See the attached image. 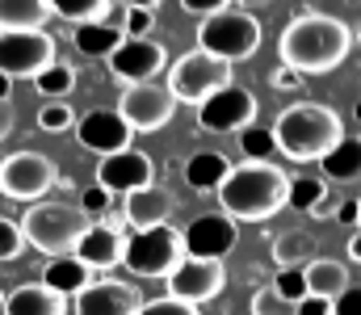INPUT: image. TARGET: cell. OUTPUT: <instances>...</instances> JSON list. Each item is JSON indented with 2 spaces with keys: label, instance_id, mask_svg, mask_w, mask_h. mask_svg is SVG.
I'll return each instance as SVG.
<instances>
[{
  "label": "cell",
  "instance_id": "cell-32",
  "mask_svg": "<svg viewBox=\"0 0 361 315\" xmlns=\"http://www.w3.org/2000/svg\"><path fill=\"white\" fill-rule=\"evenodd\" d=\"M72 126H76V113H72V105H63V101L38 105V130H47V135H59V130H72Z\"/></svg>",
  "mask_w": 361,
  "mask_h": 315
},
{
  "label": "cell",
  "instance_id": "cell-35",
  "mask_svg": "<svg viewBox=\"0 0 361 315\" xmlns=\"http://www.w3.org/2000/svg\"><path fill=\"white\" fill-rule=\"evenodd\" d=\"M152 8L147 4H130V8H122V34L126 38H147V30H152Z\"/></svg>",
  "mask_w": 361,
  "mask_h": 315
},
{
  "label": "cell",
  "instance_id": "cell-41",
  "mask_svg": "<svg viewBox=\"0 0 361 315\" xmlns=\"http://www.w3.org/2000/svg\"><path fill=\"white\" fill-rule=\"evenodd\" d=\"M269 85L277 89V93H298V89H302V76L290 72V68H277V72L269 76Z\"/></svg>",
  "mask_w": 361,
  "mask_h": 315
},
{
  "label": "cell",
  "instance_id": "cell-43",
  "mask_svg": "<svg viewBox=\"0 0 361 315\" xmlns=\"http://www.w3.org/2000/svg\"><path fill=\"white\" fill-rule=\"evenodd\" d=\"M332 218L357 231V202H353V198H349V202H336V214H332Z\"/></svg>",
  "mask_w": 361,
  "mask_h": 315
},
{
  "label": "cell",
  "instance_id": "cell-1",
  "mask_svg": "<svg viewBox=\"0 0 361 315\" xmlns=\"http://www.w3.org/2000/svg\"><path fill=\"white\" fill-rule=\"evenodd\" d=\"M349 47H353V30L341 17L307 8L286 21V30L277 38V59H281V68H290L298 76H324L349 59Z\"/></svg>",
  "mask_w": 361,
  "mask_h": 315
},
{
  "label": "cell",
  "instance_id": "cell-38",
  "mask_svg": "<svg viewBox=\"0 0 361 315\" xmlns=\"http://www.w3.org/2000/svg\"><path fill=\"white\" fill-rule=\"evenodd\" d=\"M180 8H185V17H197V21H206V17H214V13L231 8V0H180Z\"/></svg>",
  "mask_w": 361,
  "mask_h": 315
},
{
  "label": "cell",
  "instance_id": "cell-23",
  "mask_svg": "<svg viewBox=\"0 0 361 315\" xmlns=\"http://www.w3.org/2000/svg\"><path fill=\"white\" fill-rule=\"evenodd\" d=\"M51 17V0H0V34H34Z\"/></svg>",
  "mask_w": 361,
  "mask_h": 315
},
{
  "label": "cell",
  "instance_id": "cell-10",
  "mask_svg": "<svg viewBox=\"0 0 361 315\" xmlns=\"http://www.w3.org/2000/svg\"><path fill=\"white\" fill-rule=\"evenodd\" d=\"M55 59H59L55 34H47V30L0 34V76H8V80H38Z\"/></svg>",
  "mask_w": 361,
  "mask_h": 315
},
{
  "label": "cell",
  "instance_id": "cell-34",
  "mask_svg": "<svg viewBox=\"0 0 361 315\" xmlns=\"http://www.w3.org/2000/svg\"><path fill=\"white\" fill-rule=\"evenodd\" d=\"M248 315H294V307L281 303V295H277L273 286H261V290L252 295V303H248Z\"/></svg>",
  "mask_w": 361,
  "mask_h": 315
},
{
  "label": "cell",
  "instance_id": "cell-24",
  "mask_svg": "<svg viewBox=\"0 0 361 315\" xmlns=\"http://www.w3.org/2000/svg\"><path fill=\"white\" fill-rule=\"evenodd\" d=\"M319 173H324V181H336V185L361 181V135H345V139L319 160Z\"/></svg>",
  "mask_w": 361,
  "mask_h": 315
},
{
  "label": "cell",
  "instance_id": "cell-25",
  "mask_svg": "<svg viewBox=\"0 0 361 315\" xmlns=\"http://www.w3.org/2000/svg\"><path fill=\"white\" fill-rule=\"evenodd\" d=\"M227 173H231V160H227L223 152H210V147H206V152H193L189 164H185V181H189V190H197V194H214Z\"/></svg>",
  "mask_w": 361,
  "mask_h": 315
},
{
  "label": "cell",
  "instance_id": "cell-3",
  "mask_svg": "<svg viewBox=\"0 0 361 315\" xmlns=\"http://www.w3.org/2000/svg\"><path fill=\"white\" fill-rule=\"evenodd\" d=\"M341 139H345V122H341V113L332 105L324 101L286 105L277 113V122H273V143L294 164H319Z\"/></svg>",
  "mask_w": 361,
  "mask_h": 315
},
{
  "label": "cell",
  "instance_id": "cell-12",
  "mask_svg": "<svg viewBox=\"0 0 361 315\" xmlns=\"http://www.w3.org/2000/svg\"><path fill=\"white\" fill-rule=\"evenodd\" d=\"M118 113H122V122H126L135 135H152V130H160V126L173 122L177 101H173V93L164 89V80H152V85L122 89Z\"/></svg>",
  "mask_w": 361,
  "mask_h": 315
},
{
  "label": "cell",
  "instance_id": "cell-49",
  "mask_svg": "<svg viewBox=\"0 0 361 315\" xmlns=\"http://www.w3.org/2000/svg\"><path fill=\"white\" fill-rule=\"evenodd\" d=\"M357 231H361V202H357Z\"/></svg>",
  "mask_w": 361,
  "mask_h": 315
},
{
  "label": "cell",
  "instance_id": "cell-2",
  "mask_svg": "<svg viewBox=\"0 0 361 315\" xmlns=\"http://www.w3.org/2000/svg\"><path fill=\"white\" fill-rule=\"evenodd\" d=\"M219 206L231 223H265L290 202V173L269 160V164H231V173L223 177V185L214 190Z\"/></svg>",
  "mask_w": 361,
  "mask_h": 315
},
{
  "label": "cell",
  "instance_id": "cell-9",
  "mask_svg": "<svg viewBox=\"0 0 361 315\" xmlns=\"http://www.w3.org/2000/svg\"><path fill=\"white\" fill-rule=\"evenodd\" d=\"M105 68H109V80H114L118 89L152 85V80H160V72H169V51H164V42H156L152 34H147V38H126V42L105 59Z\"/></svg>",
  "mask_w": 361,
  "mask_h": 315
},
{
  "label": "cell",
  "instance_id": "cell-20",
  "mask_svg": "<svg viewBox=\"0 0 361 315\" xmlns=\"http://www.w3.org/2000/svg\"><path fill=\"white\" fill-rule=\"evenodd\" d=\"M92 282V269L76 257V252H68V257H51L47 265H42V286L47 290H55L59 299H76V295H85Z\"/></svg>",
  "mask_w": 361,
  "mask_h": 315
},
{
  "label": "cell",
  "instance_id": "cell-51",
  "mask_svg": "<svg viewBox=\"0 0 361 315\" xmlns=\"http://www.w3.org/2000/svg\"><path fill=\"white\" fill-rule=\"evenodd\" d=\"M0 307H4V295H0Z\"/></svg>",
  "mask_w": 361,
  "mask_h": 315
},
{
  "label": "cell",
  "instance_id": "cell-16",
  "mask_svg": "<svg viewBox=\"0 0 361 315\" xmlns=\"http://www.w3.org/2000/svg\"><path fill=\"white\" fill-rule=\"evenodd\" d=\"M76 143H80L85 152H97V156L105 160V156L130 152L135 130L122 122L118 109H92V113H85V118L76 122Z\"/></svg>",
  "mask_w": 361,
  "mask_h": 315
},
{
  "label": "cell",
  "instance_id": "cell-11",
  "mask_svg": "<svg viewBox=\"0 0 361 315\" xmlns=\"http://www.w3.org/2000/svg\"><path fill=\"white\" fill-rule=\"evenodd\" d=\"M257 113H261V101H257L252 89L227 85L223 93H214L210 101L197 105V126L206 135H240L257 122Z\"/></svg>",
  "mask_w": 361,
  "mask_h": 315
},
{
  "label": "cell",
  "instance_id": "cell-46",
  "mask_svg": "<svg viewBox=\"0 0 361 315\" xmlns=\"http://www.w3.org/2000/svg\"><path fill=\"white\" fill-rule=\"evenodd\" d=\"M307 214H311V218H328V214H336V206H332V198H324L319 206H311Z\"/></svg>",
  "mask_w": 361,
  "mask_h": 315
},
{
  "label": "cell",
  "instance_id": "cell-15",
  "mask_svg": "<svg viewBox=\"0 0 361 315\" xmlns=\"http://www.w3.org/2000/svg\"><path fill=\"white\" fill-rule=\"evenodd\" d=\"M152 156L130 147V152H118V156H105L97 160V185L109 194V198H126L143 185H152Z\"/></svg>",
  "mask_w": 361,
  "mask_h": 315
},
{
  "label": "cell",
  "instance_id": "cell-40",
  "mask_svg": "<svg viewBox=\"0 0 361 315\" xmlns=\"http://www.w3.org/2000/svg\"><path fill=\"white\" fill-rule=\"evenodd\" d=\"M332 315H361V282L357 286H349V290L332 303Z\"/></svg>",
  "mask_w": 361,
  "mask_h": 315
},
{
  "label": "cell",
  "instance_id": "cell-6",
  "mask_svg": "<svg viewBox=\"0 0 361 315\" xmlns=\"http://www.w3.org/2000/svg\"><path fill=\"white\" fill-rule=\"evenodd\" d=\"M169 80H164V89L173 93V101H185V105H202L210 101L214 93H223L227 85H235L231 80V63H223V59H214V55H206V51H189V55H180L177 63L164 72Z\"/></svg>",
  "mask_w": 361,
  "mask_h": 315
},
{
  "label": "cell",
  "instance_id": "cell-36",
  "mask_svg": "<svg viewBox=\"0 0 361 315\" xmlns=\"http://www.w3.org/2000/svg\"><path fill=\"white\" fill-rule=\"evenodd\" d=\"M25 248V235H21V223L13 218H0V261H17Z\"/></svg>",
  "mask_w": 361,
  "mask_h": 315
},
{
  "label": "cell",
  "instance_id": "cell-30",
  "mask_svg": "<svg viewBox=\"0 0 361 315\" xmlns=\"http://www.w3.org/2000/svg\"><path fill=\"white\" fill-rule=\"evenodd\" d=\"M240 152H244V160H252V164H269L273 152H277V143H273V130L265 126H248V130H240Z\"/></svg>",
  "mask_w": 361,
  "mask_h": 315
},
{
  "label": "cell",
  "instance_id": "cell-27",
  "mask_svg": "<svg viewBox=\"0 0 361 315\" xmlns=\"http://www.w3.org/2000/svg\"><path fill=\"white\" fill-rule=\"evenodd\" d=\"M315 261V240L307 231H286L273 240V265L277 269H307Z\"/></svg>",
  "mask_w": 361,
  "mask_h": 315
},
{
  "label": "cell",
  "instance_id": "cell-17",
  "mask_svg": "<svg viewBox=\"0 0 361 315\" xmlns=\"http://www.w3.org/2000/svg\"><path fill=\"white\" fill-rule=\"evenodd\" d=\"M143 295L135 282H118V278H97L85 295L72 299V315H139Z\"/></svg>",
  "mask_w": 361,
  "mask_h": 315
},
{
  "label": "cell",
  "instance_id": "cell-44",
  "mask_svg": "<svg viewBox=\"0 0 361 315\" xmlns=\"http://www.w3.org/2000/svg\"><path fill=\"white\" fill-rule=\"evenodd\" d=\"M13 126H17V113H13V105L8 101H0V143L13 135Z\"/></svg>",
  "mask_w": 361,
  "mask_h": 315
},
{
  "label": "cell",
  "instance_id": "cell-37",
  "mask_svg": "<svg viewBox=\"0 0 361 315\" xmlns=\"http://www.w3.org/2000/svg\"><path fill=\"white\" fill-rule=\"evenodd\" d=\"M139 315H202V311H197V307H189V303H180V299L160 295V299H143Z\"/></svg>",
  "mask_w": 361,
  "mask_h": 315
},
{
  "label": "cell",
  "instance_id": "cell-8",
  "mask_svg": "<svg viewBox=\"0 0 361 315\" xmlns=\"http://www.w3.org/2000/svg\"><path fill=\"white\" fill-rule=\"evenodd\" d=\"M55 181H59V168L42 152L21 147V152H8L0 160V194L13 202H47Z\"/></svg>",
  "mask_w": 361,
  "mask_h": 315
},
{
  "label": "cell",
  "instance_id": "cell-39",
  "mask_svg": "<svg viewBox=\"0 0 361 315\" xmlns=\"http://www.w3.org/2000/svg\"><path fill=\"white\" fill-rule=\"evenodd\" d=\"M80 210H85V214H105V210H109V194H105V190H101V185H92V190H85V198H80Z\"/></svg>",
  "mask_w": 361,
  "mask_h": 315
},
{
  "label": "cell",
  "instance_id": "cell-19",
  "mask_svg": "<svg viewBox=\"0 0 361 315\" xmlns=\"http://www.w3.org/2000/svg\"><path fill=\"white\" fill-rule=\"evenodd\" d=\"M126 235H130V231H122V227L92 223L89 235L76 244V257L89 265L92 273H97V269H118V265H122V257H126Z\"/></svg>",
  "mask_w": 361,
  "mask_h": 315
},
{
  "label": "cell",
  "instance_id": "cell-5",
  "mask_svg": "<svg viewBox=\"0 0 361 315\" xmlns=\"http://www.w3.org/2000/svg\"><path fill=\"white\" fill-rule=\"evenodd\" d=\"M261 17L248 13V8H223L206 21H197V51L223 59V63H240V59H252L261 51Z\"/></svg>",
  "mask_w": 361,
  "mask_h": 315
},
{
  "label": "cell",
  "instance_id": "cell-26",
  "mask_svg": "<svg viewBox=\"0 0 361 315\" xmlns=\"http://www.w3.org/2000/svg\"><path fill=\"white\" fill-rule=\"evenodd\" d=\"M72 42H76V51L89 55V59H109V55L126 42V34H122V25L101 21V25H80V30H72Z\"/></svg>",
  "mask_w": 361,
  "mask_h": 315
},
{
  "label": "cell",
  "instance_id": "cell-42",
  "mask_svg": "<svg viewBox=\"0 0 361 315\" xmlns=\"http://www.w3.org/2000/svg\"><path fill=\"white\" fill-rule=\"evenodd\" d=\"M294 315H332V303H324V299H302L298 307H294Z\"/></svg>",
  "mask_w": 361,
  "mask_h": 315
},
{
  "label": "cell",
  "instance_id": "cell-4",
  "mask_svg": "<svg viewBox=\"0 0 361 315\" xmlns=\"http://www.w3.org/2000/svg\"><path fill=\"white\" fill-rule=\"evenodd\" d=\"M89 227H92L89 214L80 206H68V202H34V206L21 214L25 244H34L47 261L76 252V244L89 235Z\"/></svg>",
  "mask_w": 361,
  "mask_h": 315
},
{
  "label": "cell",
  "instance_id": "cell-7",
  "mask_svg": "<svg viewBox=\"0 0 361 315\" xmlns=\"http://www.w3.org/2000/svg\"><path fill=\"white\" fill-rule=\"evenodd\" d=\"M185 261V240L177 227H152V231H130L126 235V257L122 265L135 278H164Z\"/></svg>",
  "mask_w": 361,
  "mask_h": 315
},
{
  "label": "cell",
  "instance_id": "cell-50",
  "mask_svg": "<svg viewBox=\"0 0 361 315\" xmlns=\"http://www.w3.org/2000/svg\"><path fill=\"white\" fill-rule=\"evenodd\" d=\"M357 118H361V101H357Z\"/></svg>",
  "mask_w": 361,
  "mask_h": 315
},
{
  "label": "cell",
  "instance_id": "cell-21",
  "mask_svg": "<svg viewBox=\"0 0 361 315\" xmlns=\"http://www.w3.org/2000/svg\"><path fill=\"white\" fill-rule=\"evenodd\" d=\"M302 278H307V295H311V299H324V303H336V299L353 286L345 261H332V257H315V261L302 269Z\"/></svg>",
  "mask_w": 361,
  "mask_h": 315
},
{
  "label": "cell",
  "instance_id": "cell-14",
  "mask_svg": "<svg viewBox=\"0 0 361 315\" xmlns=\"http://www.w3.org/2000/svg\"><path fill=\"white\" fill-rule=\"evenodd\" d=\"M227 286V269L223 261H193L185 257L177 269L169 273V299H180L189 307H202V303H214Z\"/></svg>",
  "mask_w": 361,
  "mask_h": 315
},
{
  "label": "cell",
  "instance_id": "cell-45",
  "mask_svg": "<svg viewBox=\"0 0 361 315\" xmlns=\"http://www.w3.org/2000/svg\"><path fill=\"white\" fill-rule=\"evenodd\" d=\"M345 248H349V261H357L361 265V231H353V235L345 240Z\"/></svg>",
  "mask_w": 361,
  "mask_h": 315
},
{
  "label": "cell",
  "instance_id": "cell-13",
  "mask_svg": "<svg viewBox=\"0 0 361 315\" xmlns=\"http://www.w3.org/2000/svg\"><path fill=\"white\" fill-rule=\"evenodd\" d=\"M180 240H185V257L223 261L240 240V223H231L223 210H206V214L189 218V227H180Z\"/></svg>",
  "mask_w": 361,
  "mask_h": 315
},
{
  "label": "cell",
  "instance_id": "cell-33",
  "mask_svg": "<svg viewBox=\"0 0 361 315\" xmlns=\"http://www.w3.org/2000/svg\"><path fill=\"white\" fill-rule=\"evenodd\" d=\"M273 290L281 295V303L298 307V303L307 299V278H302V269H277V278H273Z\"/></svg>",
  "mask_w": 361,
  "mask_h": 315
},
{
  "label": "cell",
  "instance_id": "cell-29",
  "mask_svg": "<svg viewBox=\"0 0 361 315\" xmlns=\"http://www.w3.org/2000/svg\"><path fill=\"white\" fill-rule=\"evenodd\" d=\"M34 89H38V97H47V101H63V97L76 89V68L63 63V59H55V63L34 80Z\"/></svg>",
  "mask_w": 361,
  "mask_h": 315
},
{
  "label": "cell",
  "instance_id": "cell-31",
  "mask_svg": "<svg viewBox=\"0 0 361 315\" xmlns=\"http://www.w3.org/2000/svg\"><path fill=\"white\" fill-rule=\"evenodd\" d=\"M324 198H328V181L324 177H290V202L286 206L311 210V206H319Z\"/></svg>",
  "mask_w": 361,
  "mask_h": 315
},
{
  "label": "cell",
  "instance_id": "cell-48",
  "mask_svg": "<svg viewBox=\"0 0 361 315\" xmlns=\"http://www.w3.org/2000/svg\"><path fill=\"white\" fill-rule=\"evenodd\" d=\"M353 38H357V42H361V21H357V30H353Z\"/></svg>",
  "mask_w": 361,
  "mask_h": 315
},
{
  "label": "cell",
  "instance_id": "cell-22",
  "mask_svg": "<svg viewBox=\"0 0 361 315\" xmlns=\"http://www.w3.org/2000/svg\"><path fill=\"white\" fill-rule=\"evenodd\" d=\"M4 315H68V299H59L55 290H47L42 282H30V286H17L13 295H4Z\"/></svg>",
  "mask_w": 361,
  "mask_h": 315
},
{
  "label": "cell",
  "instance_id": "cell-28",
  "mask_svg": "<svg viewBox=\"0 0 361 315\" xmlns=\"http://www.w3.org/2000/svg\"><path fill=\"white\" fill-rule=\"evenodd\" d=\"M51 13L72 21L76 30L80 25H101L114 17V0H51Z\"/></svg>",
  "mask_w": 361,
  "mask_h": 315
},
{
  "label": "cell",
  "instance_id": "cell-18",
  "mask_svg": "<svg viewBox=\"0 0 361 315\" xmlns=\"http://www.w3.org/2000/svg\"><path fill=\"white\" fill-rule=\"evenodd\" d=\"M173 210H177V194L169 185H160V181H152V185H143V190H135V194L122 198V218H126L130 231L169 227Z\"/></svg>",
  "mask_w": 361,
  "mask_h": 315
},
{
  "label": "cell",
  "instance_id": "cell-47",
  "mask_svg": "<svg viewBox=\"0 0 361 315\" xmlns=\"http://www.w3.org/2000/svg\"><path fill=\"white\" fill-rule=\"evenodd\" d=\"M8 93H13V80H8V76H0V101H8Z\"/></svg>",
  "mask_w": 361,
  "mask_h": 315
}]
</instances>
